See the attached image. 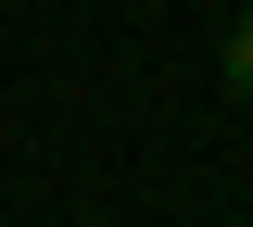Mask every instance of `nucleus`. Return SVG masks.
<instances>
[{
    "label": "nucleus",
    "instance_id": "f257e3e1",
    "mask_svg": "<svg viewBox=\"0 0 253 227\" xmlns=\"http://www.w3.org/2000/svg\"><path fill=\"white\" fill-rule=\"evenodd\" d=\"M228 89L253 101V0H241V13H228Z\"/></svg>",
    "mask_w": 253,
    "mask_h": 227
}]
</instances>
